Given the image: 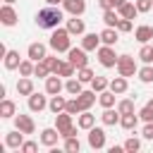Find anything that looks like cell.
Listing matches in <instances>:
<instances>
[{"instance_id":"obj_1","label":"cell","mask_w":153,"mask_h":153,"mask_svg":"<svg viewBox=\"0 0 153 153\" xmlns=\"http://www.w3.org/2000/svg\"><path fill=\"white\" fill-rule=\"evenodd\" d=\"M62 19H65V14H62V10L55 7V5H48V7H43V10L36 12V24H38V29L53 31V29H57V26L62 24Z\"/></svg>"},{"instance_id":"obj_2","label":"cell","mask_w":153,"mask_h":153,"mask_svg":"<svg viewBox=\"0 0 153 153\" xmlns=\"http://www.w3.org/2000/svg\"><path fill=\"white\" fill-rule=\"evenodd\" d=\"M48 45H50L55 53H67V50L72 48V33L67 31V26H57V29H53Z\"/></svg>"},{"instance_id":"obj_3","label":"cell","mask_w":153,"mask_h":153,"mask_svg":"<svg viewBox=\"0 0 153 153\" xmlns=\"http://www.w3.org/2000/svg\"><path fill=\"white\" fill-rule=\"evenodd\" d=\"M72 117H74V115H69L67 110H62V112L55 115V127L60 129L62 139H67V136H76V127H74Z\"/></svg>"},{"instance_id":"obj_4","label":"cell","mask_w":153,"mask_h":153,"mask_svg":"<svg viewBox=\"0 0 153 153\" xmlns=\"http://www.w3.org/2000/svg\"><path fill=\"white\" fill-rule=\"evenodd\" d=\"M96 55H98L100 67H105V69L117 67V57H120V55H115V48H112V45H105V43H103V45L96 50Z\"/></svg>"},{"instance_id":"obj_5","label":"cell","mask_w":153,"mask_h":153,"mask_svg":"<svg viewBox=\"0 0 153 153\" xmlns=\"http://www.w3.org/2000/svg\"><path fill=\"white\" fill-rule=\"evenodd\" d=\"M117 74H122V76H134V74H139L136 60H134L131 55H120V57H117Z\"/></svg>"},{"instance_id":"obj_6","label":"cell","mask_w":153,"mask_h":153,"mask_svg":"<svg viewBox=\"0 0 153 153\" xmlns=\"http://www.w3.org/2000/svg\"><path fill=\"white\" fill-rule=\"evenodd\" d=\"M86 53H88V50H84L81 45H79V48H69V50H67V60H69L76 69H81V67H86V65H88Z\"/></svg>"},{"instance_id":"obj_7","label":"cell","mask_w":153,"mask_h":153,"mask_svg":"<svg viewBox=\"0 0 153 153\" xmlns=\"http://www.w3.org/2000/svg\"><path fill=\"white\" fill-rule=\"evenodd\" d=\"M88 146H91L93 151L105 148V129H103V127H91V129H88Z\"/></svg>"},{"instance_id":"obj_8","label":"cell","mask_w":153,"mask_h":153,"mask_svg":"<svg viewBox=\"0 0 153 153\" xmlns=\"http://www.w3.org/2000/svg\"><path fill=\"white\" fill-rule=\"evenodd\" d=\"M62 91H65L62 76H60V74H50V76L45 79V93H48V96H57V93H62Z\"/></svg>"},{"instance_id":"obj_9","label":"cell","mask_w":153,"mask_h":153,"mask_svg":"<svg viewBox=\"0 0 153 153\" xmlns=\"http://www.w3.org/2000/svg\"><path fill=\"white\" fill-rule=\"evenodd\" d=\"M14 127L24 134H33L36 131V122L31 115H14Z\"/></svg>"},{"instance_id":"obj_10","label":"cell","mask_w":153,"mask_h":153,"mask_svg":"<svg viewBox=\"0 0 153 153\" xmlns=\"http://www.w3.org/2000/svg\"><path fill=\"white\" fill-rule=\"evenodd\" d=\"M17 19H19V14H17V10L12 7V5H2L0 7V22H2V26H14L17 24Z\"/></svg>"},{"instance_id":"obj_11","label":"cell","mask_w":153,"mask_h":153,"mask_svg":"<svg viewBox=\"0 0 153 153\" xmlns=\"http://www.w3.org/2000/svg\"><path fill=\"white\" fill-rule=\"evenodd\" d=\"M62 7L72 17H81L86 12V0H62Z\"/></svg>"},{"instance_id":"obj_12","label":"cell","mask_w":153,"mask_h":153,"mask_svg":"<svg viewBox=\"0 0 153 153\" xmlns=\"http://www.w3.org/2000/svg\"><path fill=\"white\" fill-rule=\"evenodd\" d=\"M26 103H29V110H31V112H43V110L48 108L45 96H43V93H36V91H33V93L26 98Z\"/></svg>"},{"instance_id":"obj_13","label":"cell","mask_w":153,"mask_h":153,"mask_svg":"<svg viewBox=\"0 0 153 153\" xmlns=\"http://www.w3.org/2000/svg\"><path fill=\"white\" fill-rule=\"evenodd\" d=\"M60 136H62V134H60L57 127H48V129L41 131V143L48 146V148H53V146H57V139H60Z\"/></svg>"},{"instance_id":"obj_14","label":"cell","mask_w":153,"mask_h":153,"mask_svg":"<svg viewBox=\"0 0 153 153\" xmlns=\"http://www.w3.org/2000/svg\"><path fill=\"white\" fill-rule=\"evenodd\" d=\"M45 55H48V48H45L43 43H38V41H36V43H31V45L26 48V57H31L33 62H41Z\"/></svg>"},{"instance_id":"obj_15","label":"cell","mask_w":153,"mask_h":153,"mask_svg":"<svg viewBox=\"0 0 153 153\" xmlns=\"http://www.w3.org/2000/svg\"><path fill=\"white\" fill-rule=\"evenodd\" d=\"M100 43H103V41H100V33H84V36H81V48L88 50V53H91V50H98Z\"/></svg>"},{"instance_id":"obj_16","label":"cell","mask_w":153,"mask_h":153,"mask_svg":"<svg viewBox=\"0 0 153 153\" xmlns=\"http://www.w3.org/2000/svg\"><path fill=\"white\" fill-rule=\"evenodd\" d=\"M120 110H115V108H103V115H100V122L105 124V127H115V124H120Z\"/></svg>"},{"instance_id":"obj_17","label":"cell","mask_w":153,"mask_h":153,"mask_svg":"<svg viewBox=\"0 0 153 153\" xmlns=\"http://www.w3.org/2000/svg\"><path fill=\"white\" fill-rule=\"evenodd\" d=\"M22 143H24V131H19L17 127H14V131L5 134V146L7 148H22Z\"/></svg>"},{"instance_id":"obj_18","label":"cell","mask_w":153,"mask_h":153,"mask_svg":"<svg viewBox=\"0 0 153 153\" xmlns=\"http://www.w3.org/2000/svg\"><path fill=\"white\" fill-rule=\"evenodd\" d=\"M67 31L72 33V36H84L86 33V24H84V19H79V17H72V19H67Z\"/></svg>"},{"instance_id":"obj_19","label":"cell","mask_w":153,"mask_h":153,"mask_svg":"<svg viewBox=\"0 0 153 153\" xmlns=\"http://www.w3.org/2000/svg\"><path fill=\"white\" fill-rule=\"evenodd\" d=\"M134 38H136L139 43H151V41H153V26H148V24L136 26V29H134Z\"/></svg>"},{"instance_id":"obj_20","label":"cell","mask_w":153,"mask_h":153,"mask_svg":"<svg viewBox=\"0 0 153 153\" xmlns=\"http://www.w3.org/2000/svg\"><path fill=\"white\" fill-rule=\"evenodd\" d=\"M2 65H5V69H19V65H22V57H19V53L17 50H7V55L2 57Z\"/></svg>"},{"instance_id":"obj_21","label":"cell","mask_w":153,"mask_h":153,"mask_svg":"<svg viewBox=\"0 0 153 153\" xmlns=\"http://www.w3.org/2000/svg\"><path fill=\"white\" fill-rule=\"evenodd\" d=\"M65 108H67V98H65V96H60V93H57V96H50V100H48V110H50L53 115L62 112Z\"/></svg>"},{"instance_id":"obj_22","label":"cell","mask_w":153,"mask_h":153,"mask_svg":"<svg viewBox=\"0 0 153 153\" xmlns=\"http://www.w3.org/2000/svg\"><path fill=\"white\" fill-rule=\"evenodd\" d=\"M14 115H17V105H14V100L2 98V100H0V117H2V120H10V117H14Z\"/></svg>"},{"instance_id":"obj_23","label":"cell","mask_w":153,"mask_h":153,"mask_svg":"<svg viewBox=\"0 0 153 153\" xmlns=\"http://www.w3.org/2000/svg\"><path fill=\"white\" fill-rule=\"evenodd\" d=\"M76 127L79 129H91V127H96V115H91L88 110H84V112H79V117H76Z\"/></svg>"},{"instance_id":"obj_24","label":"cell","mask_w":153,"mask_h":153,"mask_svg":"<svg viewBox=\"0 0 153 153\" xmlns=\"http://www.w3.org/2000/svg\"><path fill=\"white\" fill-rule=\"evenodd\" d=\"M139 112H127V115H122L120 117V127L122 129H127V131H131V129H136V124H139Z\"/></svg>"},{"instance_id":"obj_25","label":"cell","mask_w":153,"mask_h":153,"mask_svg":"<svg viewBox=\"0 0 153 153\" xmlns=\"http://www.w3.org/2000/svg\"><path fill=\"white\" fill-rule=\"evenodd\" d=\"M96 96H98V93H96L93 88H88V91H81V93L76 96V98H79V103H81V110H91V105L96 103Z\"/></svg>"},{"instance_id":"obj_26","label":"cell","mask_w":153,"mask_h":153,"mask_svg":"<svg viewBox=\"0 0 153 153\" xmlns=\"http://www.w3.org/2000/svg\"><path fill=\"white\" fill-rule=\"evenodd\" d=\"M115 100H117V93L110 91V88H105V91L98 93V103H100V108H115Z\"/></svg>"},{"instance_id":"obj_27","label":"cell","mask_w":153,"mask_h":153,"mask_svg":"<svg viewBox=\"0 0 153 153\" xmlns=\"http://www.w3.org/2000/svg\"><path fill=\"white\" fill-rule=\"evenodd\" d=\"M117 12H120V17H124V19H134L136 14H139V10H136V2H122L120 7H117Z\"/></svg>"},{"instance_id":"obj_28","label":"cell","mask_w":153,"mask_h":153,"mask_svg":"<svg viewBox=\"0 0 153 153\" xmlns=\"http://www.w3.org/2000/svg\"><path fill=\"white\" fill-rule=\"evenodd\" d=\"M117 38H120V31H117V29H112V26H105V29L100 31V41H103L105 45H115V43H117Z\"/></svg>"},{"instance_id":"obj_29","label":"cell","mask_w":153,"mask_h":153,"mask_svg":"<svg viewBox=\"0 0 153 153\" xmlns=\"http://www.w3.org/2000/svg\"><path fill=\"white\" fill-rule=\"evenodd\" d=\"M127 88H129V81H127V76H115L112 81H110V91H115L117 96H122V93H127Z\"/></svg>"},{"instance_id":"obj_30","label":"cell","mask_w":153,"mask_h":153,"mask_svg":"<svg viewBox=\"0 0 153 153\" xmlns=\"http://www.w3.org/2000/svg\"><path fill=\"white\" fill-rule=\"evenodd\" d=\"M17 93L19 96H31L33 93V81H31V76H22L19 81H17Z\"/></svg>"},{"instance_id":"obj_31","label":"cell","mask_w":153,"mask_h":153,"mask_svg":"<svg viewBox=\"0 0 153 153\" xmlns=\"http://www.w3.org/2000/svg\"><path fill=\"white\" fill-rule=\"evenodd\" d=\"M65 91H67L69 96H79V93L84 91V81H79L76 76H69V79L65 81Z\"/></svg>"},{"instance_id":"obj_32","label":"cell","mask_w":153,"mask_h":153,"mask_svg":"<svg viewBox=\"0 0 153 153\" xmlns=\"http://www.w3.org/2000/svg\"><path fill=\"white\" fill-rule=\"evenodd\" d=\"M143 65H153V45L151 43H141V50H139V55H136Z\"/></svg>"},{"instance_id":"obj_33","label":"cell","mask_w":153,"mask_h":153,"mask_svg":"<svg viewBox=\"0 0 153 153\" xmlns=\"http://www.w3.org/2000/svg\"><path fill=\"white\" fill-rule=\"evenodd\" d=\"M103 22H105V26L117 29V24H120V12H117V10H103Z\"/></svg>"},{"instance_id":"obj_34","label":"cell","mask_w":153,"mask_h":153,"mask_svg":"<svg viewBox=\"0 0 153 153\" xmlns=\"http://www.w3.org/2000/svg\"><path fill=\"white\" fill-rule=\"evenodd\" d=\"M43 62L50 67V72H53V74H60V67H62V62H65V60H60V57H55V55H45V57H43Z\"/></svg>"},{"instance_id":"obj_35","label":"cell","mask_w":153,"mask_h":153,"mask_svg":"<svg viewBox=\"0 0 153 153\" xmlns=\"http://www.w3.org/2000/svg\"><path fill=\"white\" fill-rule=\"evenodd\" d=\"M33 67H36V62H33L31 57H26V60H22V65H19V74H22V76H33Z\"/></svg>"},{"instance_id":"obj_36","label":"cell","mask_w":153,"mask_h":153,"mask_svg":"<svg viewBox=\"0 0 153 153\" xmlns=\"http://www.w3.org/2000/svg\"><path fill=\"white\" fill-rule=\"evenodd\" d=\"M53 72H50V67L41 60V62H36V67H33V76H38V79H48Z\"/></svg>"},{"instance_id":"obj_37","label":"cell","mask_w":153,"mask_h":153,"mask_svg":"<svg viewBox=\"0 0 153 153\" xmlns=\"http://www.w3.org/2000/svg\"><path fill=\"white\" fill-rule=\"evenodd\" d=\"M93 76H96V74H93V69H91L88 65H86V67H81V69H76V79H79V81H84V84H91V81H93Z\"/></svg>"},{"instance_id":"obj_38","label":"cell","mask_w":153,"mask_h":153,"mask_svg":"<svg viewBox=\"0 0 153 153\" xmlns=\"http://www.w3.org/2000/svg\"><path fill=\"white\" fill-rule=\"evenodd\" d=\"M65 151H67V153H79V151H81V141H79L76 136H67V139H65Z\"/></svg>"},{"instance_id":"obj_39","label":"cell","mask_w":153,"mask_h":153,"mask_svg":"<svg viewBox=\"0 0 153 153\" xmlns=\"http://www.w3.org/2000/svg\"><path fill=\"white\" fill-rule=\"evenodd\" d=\"M91 88H93L96 93H100V91L110 88V81H108L105 76H93V81H91Z\"/></svg>"},{"instance_id":"obj_40","label":"cell","mask_w":153,"mask_h":153,"mask_svg":"<svg viewBox=\"0 0 153 153\" xmlns=\"http://www.w3.org/2000/svg\"><path fill=\"white\" fill-rule=\"evenodd\" d=\"M122 146H124V151H127V153H136V151L141 148V139H136V136H129V139H127Z\"/></svg>"},{"instance_id":"obj_41","label":"cell","mask_w":153,"mask_h":153,"mask_svg":"<svg viewBox=\"0 0 153 153\" xmlns=\"http://www.w3.org/2000/svg\"><path fill=\"white\" fill-rule=\"evenodd\" d=\"M139 79H141L143 84H151V81H153V65H143V67L139 69Z\"/></svg>"},{"instance_id":"obj_42","label":"cell","mask_w":153,"mask_h":153,"mask_svg":"<svg viewBox=\"0 0 153 153\" xmlns=\"http://www.w3.org/2000/svg\"><path fill=\"white\" fill-rule=\"evenodd\" d=\"M65 110H67L69 115H79V112H84V110H81V103H79V98H76V96L67 100V108H65Z\"/></svg>"},{"instance_id":"obj_43","label":"cell","mask_w":153,"mask_h":153,"mask_svg":"<svg viewBox=\"0 0 153 153\" xmlns=\"http://www.w3.org/2000/svg\"><path fill=\"white\" fill-rule=\"evenodd\" d=\"M117 110H120V115L134 112V100H131V98H122V100L117 103Z\"/></svg>"},{"instance_id":"obj_44","label":"cell","mask_w":153,"mask_h":153,"mask_svg":"<svg viewBox=\"0 0 153 153\" xmlns=\"http://www.w3.org/2000/svg\"><path fill=\"white\" fill-rule=\"evenodd\" d=\"M74 74H76V67H74L69 60H65L62 67H60V76H67V79H69V76H74Z\"/></svg>"},{"instance_id":"obj_45","label":"cell","mask_w":153,"mask_h":153,"mask_svg":"<svg viewBox=\"0 0 153 153\" xmlns=\"http://www.w3.org/2000/svg\"><path fill=\"white\" fill-rule=\"evenodd\" d=\"M131 29H134V19H124V17H120L117 31H120V33H127V31H131Z\"/></svg>"},{"instance_id":"obj_46","label":"cell","mask_w":153,"mask_h":153,"mask_svg":"<svg viewBox=\"0 0 153 153\" xmlns=\"http://www.w3.org/2000/svg\"><path fill=\"white\" fill-rule=\"evenodd\" d=\"M136 10H139V14L151 12L153 10V0H136Z\"/></svg>"},{"instance_id":"obj_47","label":"cell","mask_w":153,"mask_h":153,"mask_svg":"<svg viewBox=\"0 0 153 153\" xmlns=\"http://www.w3.org/2000/svg\"><path fill=\"white\" fill-rule=\"evenodd\" d=\"M19 151H22V153H36V151H38V143H36V141H24Z\"/></svg>"},{"instance_id":"obj_48","label":"cell","mask_w":153,"mask_h":153,"mask_svg":"<svg viewBox=\"0 0 153 153\" xmlns=\"http://www.w3.org/2000/svg\"><path fill=\"white\" fill-rule=\"evenodd\" d=\"M139 117H141L143 122H153V110H151L148 105H143V108L139 110Z\"/></svg>"},{"instance_id":"obj_49","label":"cell","mask_w":153,"mask_h":153,"mask_svg":"<svg viewBox=\"0 0 153 153\" xmlns=\"http://www.w3.org/2000/svg\"><path fill=\"white\" fill-rule=\"evenodd\" d=\"M141 136H143V139H153V122H146V127H143Z\"/></svg>"},{"instance_id":"obj_50","label":"cell","mask_w":153,"mask_h":153,"mask_svg":"<svg viewBox=\"0 0 153 153\" xmlns=\"http://www.w3.org/2000/svg\"><path fill=\"white\" fill-rule=\"evenodd\" d=\"M122 151H124V146H112L110 148V153H122Z\"/></svg>"},{"instance_id":"obj_51","label":"cell","mask_w":153,"mask_h":153,"mask_svg":"<svg viewBox=\"0 0 153 153\" xmlns=\"http://www.w3.org/2000/svg\"><path fill=\"white\" fill-rule=\"evenodd\" d=\"M45 5H55L57 7V5H62V0H45Z\"/></svg>"},{"instance_id":"obj_52","label":"cell","mask_w":153,"mask_h":153,"mask_svg":"<svg viewBox=\"0 0 153 153\" xmlns=\"http://www.w3.org/2000/svg\"><path fill=\"white\" fill-rule=\"evenodd\" d=\"M146 105H148V108H151V110H153V98H151V100H148V103H146Z\"/></svg>"},{"instance_id":"obj_53","label":"cell","mask_w":153,"mask_h":153,"mask_svg":"<svg viewBox=\"0 0 153 153\" xmlns=\"http://www.w3.org/2000/svg\"><path fill=\"white\" fill-rule=\"evenodd\" d=\"M2 2H7V5H14V2H17V0H2Z\"/></svg>"}]
</instances>
